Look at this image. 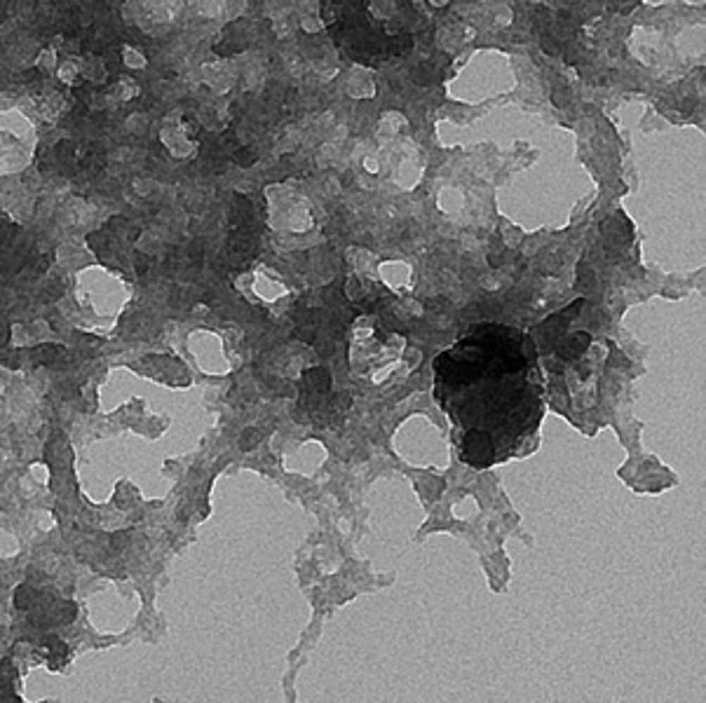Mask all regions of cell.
I'll return each mask as SVG.
<instances>
[{
  "instance_id": "13",
  "label": "cell",
  "mask_w": 706,
  "mask_h": 703,
  "mask_svg": "<svg viewBox=\"0 0 706 703\" xmlns=\"http://www.w3.org/2000/svg\"><path fill=\"white\" fill-rule=\"evenodd\" d=\"M256 443H258V434L254 432V429H249V432L242 434V443H240L242 450H251V448L256 446Z\"/></svg>"
},
{
  "instance_id": "11",
  "label": "cell",
  "mask_w": 706,
  "mask_h": 703,
  "mask_svg": "<svg viewBox=\"0 0 706 703\" xmlns=\"http://www.w3.org/2000/svg\"><path fill=\"white\" fill-rule=\"evenodd\" d=\"M17 235H19V225L0 218V249H5V246H8Z\"/></svg>"
},
{
  "instance_id": "6",
  "label": "cell",
  "mask_w": 706,
  "mask_h": 703,
  "mask_svg": "<svg viewBox=\"0 0 706 703\" xmlns=\"http://www.w3.org/2000/svg\"><path fill=\"white\" fill-rule=\"evenodd\" d=\"M622 228H629V223L622 216H612V218H608L605 223H601V232H603L605 242H615V244L629 242V239H631V230L622 232Z\"/></svg>"
},
{
  "instance_id": "4",
  "label": "cell",
  "mask_w": 706,
  "mask_h": 703,
  "mask_svg": "<svg viewBox=\"0 0 706 703\" xmlns=\"http://www.w3.org/2000/svg\"><path fill=\"white\" fill-rule=\"evenodd\" d=\"M347 408H349L347 394H328V399L310 415V418H312L314 425L328 427V425H333V422H340V418L345 415Z\"/></svg>"
},
{
  "instance_id": "7",
  "label": "cell",
  "mask_w": 706,
  "mask_h": 703,
  "mask_svg": "<svg viewBox=\"0 0 706 703\" xmlns=\"http://www.w3.org/2000/svg\"><path fill=\"white\" fill-rule=\"evenodd\" d=\"M45 652H47V661H50L52 668H59L68 659V647L66 643H61L59 638H47Z\"/></svg>"
},
{
  "instance_id": "14",
  "label": "cell",
  "mask_w": 706,
  "mask_h": 703,
  "mask_svg": "<svg viewBox=\"0 0 706 703\" xmlns=\"http://www.w3.org/2000/svg\"><path fill=\"white\" fill-rule=\"evenodd\" d=\"M254 153H251V150H237L235 153V162H237V165H242V167H251V165H254Z\"/></svg>"
},
{
  "instance_id": "5",
  "label": "cell",
  "mask_w": 706,
  "mask_h": 703,
  "mask_svg": "<svg viewBox=\"0 0 706 703\" xmlns=\"http://www.w3.org/2000/svg\"><path fill=\"white\" fill-rule=\"evenodd\" d=\"M591 344V335L579 330V333L565 337V340H558L556 354L563 359V361H570V359H577L579 354H584V349Z\"/></svg>"
},
{
  "instance_id": "1",
  "label": "cell",
  "mask_w": 706,
  "mask_h": 703,
  "mask_svg": "<svg viewBox=\"0 0 706 703\" xmlns=\"http://www.w3.org/2000/svg\"><path fill=\"white\" fill-rule=\"evenodd\" d=\"M359 3H324V17L331 28L335 42L352 56L354 61L373 63L385 61L390 56H406L411 52V35H385L368 19Z\"/></svg>"
},
{
  "instance_id": "8",
  "label": "cell",
  "mask_w": 706,
  "mask_h": 703,
  "mask_svg": "<svg viewBox=\"0 0 706 703\" xmlns=\"http://www.w3.org/2000/svg\"><path fill=\"white\" fill-rule=\"evenodd\" d=\"M75 614H78V610H75L73 602H59L50 610V621L52 624H68V621H73Z\"/></svg>"
},
{
  "instance_id": "3",
  "label": "cell",
  "mask_w": 706,
  "mask_h": 703,
  "mask_svg": "<svg viewBox=\"0 0 706 703\" xmlns=\"http://www.w3.org/2000/svg\"><path fill=\"white\" fill-rule=\"evenodd\" d=\"M460 455H463V460L467 464H472L474 469L488 467L495 457L491 434L484 432V429H472V432H467V436L463 439V446H460Z\"/></svg>"
},
{
  "instance_id": "2",
  "label": "cell",
  "mask_w": 706,
  "mask_h": 703,
  "mask_svg": "<svg viewBox=\"0 0 706 703\" xmlns=\"http://www.w3.org/2000/svg\"><path fill=\"white\" fill-rule=\"evenodd\" d=\"M331 394V373L324 366L307 368L300 378V401L298 408L305 415H312Z\"/></svg>"
},
{
  "instance_id": "12",
  "label": "cell",
  "mask_w": 706,
  "mask_h": 703,
  "mask_svg": "<svg viewBox=\"0 0 706 703\" xmlns=\"http://www.w3.org/2000/svg\"><path fill=\"white\" fill-rule=\"evenodd\" d=\"M591 284H593V272H591V267H589V265H579V270H577V286L589 288Z\"/></svg>"
},
{
  "instance_id": "10",
  "label": "cell",
  "mask_w": 706,
  "mask_h": 703,
  "mask_svg": "<svg viewBox=\"0 0 706 703\" xmlns=\"http://www.w3.org/2000/svg\"><path fill=\"white\" fill-rule=\"evenodd\" d=\"M61 354H64V349L57 347V344H45V347L36 349L33 359H36V361H40V363H54Z\"/></svg>"
},
{
  "instance_id": "9",
  "label": "cell",
  "mask_w": 706,
  "mask_h": 703,
  "mask_svg": "<svg viewBox=\"0 0 706 703\" xmlns=\"http://www.w3.org/2000/svg\"><path fill=\"white\" fill-rule=\"evenodd\" d=\"M36 591H33L29 583H24V586H19L15 591V605H17V610H29L33 602H36Z\"/></svg>"
}]
</instances>
